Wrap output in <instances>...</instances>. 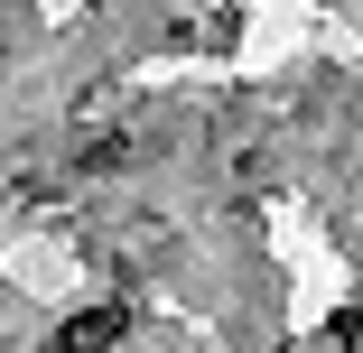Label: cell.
<instances>
[{
  "label": "cell",
  "mask_w": 363,
  "mask_h": 353,
  "mask_svg": "<svg viewBox=\"0 0 363 353\" xmlns=\"http://www.w3.org/2000/svg\"><path fill=\"white\" fill-rule=\"evenodd\" d=\"M326 353H363V316H354V307L326 316Z\"/></svg>",
  "instance_id": "2"
},
{
  "label": "cell",
  "mask_w": 363,
  "mask_h": 353,
  "mask_svg": "<svg viewBox=\"0 0 363 353\" xmlns=\"http://www.w3.org/2000/svg\"><path fill=\"white\" fill-rule=\"evenodd\" d=\"M112 344H121V307H84L56 325V353H112Z\"/></svg>",
  "instance_id": "1"
}]
</instances>
